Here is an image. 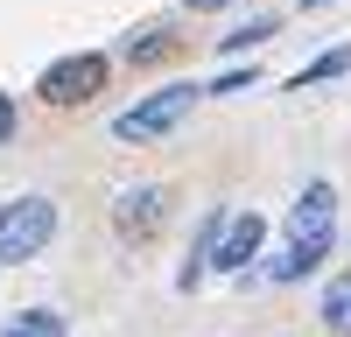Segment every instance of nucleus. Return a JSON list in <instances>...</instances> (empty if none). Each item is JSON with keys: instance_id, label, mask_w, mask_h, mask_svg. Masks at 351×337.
<instances>
[{"instance_id": "f257e3e1", "label": "nucleus", "mask_w": 351, "mask_h": 337, "mask_svg": "<svg viewBox=\"0 0 351 337\" xmlns=\"http://www.w3.org/2000/svg\"><path fill=\"white\" fill-rule=\"evenodd\" d=\"M330 239H337V190L316 176L302 197H295V211H288V239L281 253L267 260V281H302L330 260Z\"/></svg>"}, {"instance_id": "f03ea898", "label": "nucleus", "mask_w": 351, "mask_h": 337, "mask_svg": "<svg viewBox=\"0 0 351 337\" xmlns=\"http://www.w3.org/2000/svg\"><path fill=\"white\" fill-rule=\"evenodd\" d=\"M56 239V204L49 197H14L0 204V260H36Z\"/></svg>"}, {"instance_id": "7ed1b4c3", "label": "nucleus", "mask_w": 351, "mask_h": 337, "mask_svg": "<svg viewBox=\"0 0 351 337\" xmlns=\"http://www.w3.org/2000/svg\"><path fill=\"white\" fill-rule=\"evenodd\" d=\"M106 56L99 49H77V56H56V64L36 77V92H43V105H84V99H99L106 92Z\"/></svg>"}, {"instance_id": "20e7f679", "label": "nucleus", "mask_w": 351, "mask_h": 337, "mask_svg": "<svg viewBox=\"0 0 351 337\" xmlns=\"http://www.w3.org/2000/svg\"><path fill=\"white\" fill-rule=\"evenodd\" d=\"M197 105V84H169V92H155V99H141V105H127L120 120H112V134L120 140H155V134H169L183 112Z\"/></svg>"}, {"instance_id": "39448f33", "label": "nucleus", "mask_w": 351, "mask_h": 337, "mask_svg": "<svg viewBox=\"0 0 351 337\" xmlns=\"http://www.w3.org/2000/svg\"><path fill=\"white\" fill-rule=\"evenodd\" d=\"M162 218H169V197H162L155 183H141V190H127L120 204H112V225H120L127 239H148V232H155Z\"/></svg>"}, {"instance_id": "423d86ee", "label": "nucleus", "mask_w": 351, "mask_h": 337, "mask_svg": "<svg viewBox=\"0 0 351 337\" xmlns=\"http://www.w3.org/2000/svg\"><path fill=\"white\" fill-rule=\"evenodd\" d=\"M260 239H267V225H260L253 211H246V218H232L225 232H218V253H211V267H218V274H239V267L253 260V253H260Z\"/></svg>"}, {"instance_id": "0eeeda50", "label": "nucleus", "mask_w": 351, "mask_h": 337, "mask_svg": "<svg viewBox=\"0 0 351 337\" xmlns=\"http://www.w3.org/2000/svg\"><path fill=\"white\" fill-rule=\"evenodd\" d=\"M0 337H71V330H64V316H56V309H21V316L0 330Z\"/></svg>"}, {"instance_id": "6e6552de", "label": "nucleus", "mask_w": 351, "mask_h": 337, "mask_svg": "<svg viewBox=\"0 0 351 337\" xmlns=\"http://www.w3.org/2000/svg\"><path fill=\"white\" fill-rule=\"evenodd\" d=\"M324 323H330V330H351V267L324 288Z\"/></svg>"}, {"instance_id": "1a4fd4ad", "label": "nucleus", "mask_w": 351, "mask_h": 337, "mask_svg": "<svg viewBox=\"0 0 351 337\" xmlns=\"http://www.w3.org/2000/svg\"><path fill=\"white\" fill-rule=\"evenodd\" d=\"M351 71V49H324L309 71H295V92H309V84H324V77H344Z\"/></svg>"}, {"instance_id": "9d476101", "label": "nucleus", "mask_w": 351, "mask_h": 337, "mask_svg": "<svg viewBox=\"0 0 351 337\" xmlns=\"http://www.w3.org/2000/svg\"><path fill=\"white\" fill-rule=\"evenodd\" d=\"M267 36H274V14H253L246 28H232V36H218V42L225 49H253V42H267Z\"/></svg>"}, {"instance_id": "9b49d317", "label": "nucleus", "mask_w": 351, "mask_h": 337, "mask_svg": "<svg viewBox=\"0 0 351 337\" xmlns=\"http://www.w3.org/2000/svg\"><path fill=\"white\" fill-rule=\"evenodd\" d=\"M169 42H176L169 28H141V42H127V56H134V64H155V56H162Z\"/></svg>"}, {"instance_id": "f8f14e48", "label": "nucleus", "mask_w": 351, "mask_h": 337, "mask_svg": "<svg viewBox=\"0 0 351 337\" xmlns=\"http://www.w3.org/2000/svg\"><path fill=\"white\" fill-rule=\"evenodd\" d=\"M8 134H14V99L0 92V140H8Z\"/></svg>"}, {"instance_id": "ddd939ff", "label": "nucleus", "mask_w": 351, "mask_h": 337, "mask_svg": "<svg viewBox=\"0 0 351 337\" xmlns=\"http://www.w3.org/2000/svg\"><path fill=\"white\" fill-rule=\"evenodd\" d=\"M190 14H218V8H232V0H183Z\"/></svg>"}, {"instance_id": "4468645a", "label": "nucleus", "mask_w": 351, "mask_h": 337, "mask_svg": "<svg viewBox=\"0 0 351 337\" xmlns=\"http://www.w3.org/2000/svg\"><path fill=\"white\" fill-rule=\"evenodd\" d=\"M302 8H324V0H302Z\"/></svg>"}]
</instances>
